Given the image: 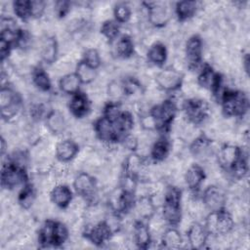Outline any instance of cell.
Returning <instances> with one entry per match:
<instances>
[{"instance_id": "1", "label": "cell", "mask_w": 250, "mask_h": 250, "mask_svg": "<svg viewBox=\"0 0 250 250\" xmlns=\"http://www.w3.org/2000/svg\"><path fill=\"white\" fill-rule=\"evenodd\" d=\"M204 228L211 236H224L234 229V219L232 214L225 209L210 211L204 217Z\"/></svg>"}, {"instance_id": "2", "label": "cell", "mask_w": 250, "mask_h": 250, "mask_svg": "<svg viewBox=\"0 0 250 250\" xmlns=\"http://www.w3.org/2000/svg\"><path fill=\"white\" fill-rule=\"evenodd\" d=\"M182 191L178 187L169 186L164 191V201L162 204V218L172 227H176L182 222Z\"/></svg>"}, {"instance_id": "3", "label": "cell", "mask_w": 250, "mask_h": 250, "mask_svg": "<svg viewBox=\"0 0 250 250\" xmlns=\"http://www.w3.org/2000/svg\"><path fill=\"white\" fill-rule=\"evenodd\" d=\"M220 100L223 112L228 117H243L248 110V99L241 91L229 88L224 89Z\"/></svg>"}, {"instance_id": "4", "label": "cell", "mask_w": 250, "mask_h": 250, "mask_svg": "<svg viewBox=\"0 0 250 250\" xmlns=\"http://www.w3.org/2000/svg\"><path fill=\"white\" fill-rule=\"evenodd\" d=\"M21 105V99L14 88L2 86L0 91V108L1 116L7 122L12 121L18 116Z\"/></svg>"}, {"instance_id": "5", "label": "cell", "mask_w": 250, "mask_h": 250, "mask_svg": "<svg viewBox=\"0 0 250 250\" xmlns=\"http://www.w3.org/2000/svg\"><path fill=\"white\" fill-rule=\"evenodd\" d=\"M177 105L171 100H163L160 104H156L150 107L149 113L155 120L156 130H167L172 124L177 111Z\"/></svg>"}, {"instance_id": "6", "label": "cell", "mask_w": 250, "mask_h": 250, "mask_svg": "<svg viewBox=\"0 0 250 250\" xmlns=\"http://www.w3.org/2000/svg\"><path fill=\"white\" fill-rule=\"evenodd\" d=\"M183 107L186 119L196 126L204 123L210 115L209 104L201 98H189L184 101Z\"/></svg>"}, {"instance_id": "7", "label": "cell", "mask_w": 250, "mask_h": 250, "mask_svg": "<svg viewBox=\"0 0 250 250\" xmlns=\"http://www.w3.org/2000/svg\"><path fill=\"white\" fill-rule=\"evenodd\" d=\"M1 183L2 187L6 189H14L20 186H25L27 184L25 168L17 166L7 159V163L3 164Z\"/></svg>"}, {"instance_id": "8", "label": "cell", "mask_w": 250, "mask_h": 250, "mask_svg": "<svg viewBox=\"0 0 250 250\" xmlns=\"http://www.w3.org/2000/svg\"><path fill=\"white\" fill-rule=\"evenodd\" d=\"M73 188L76 193L83 197L88 204L97 202V181L88 172L78 173L73 180Z\"/></svg>"}, {"instance_id": "9", "label": "cell", "mask_w": 250, "mask_h": 250, "mask_svg": "<svg viewBox=\"0 0 250 250\" xmlns=\"http://www.w3.org/2000/svg\"><path fill=\"white\" fill-rule=\"evenodd\" d=\"M82 233L87 240L96 246H103L109 242L114 235L104 220L96 224H85Z\"/></svg>"}, {"instance_id": "10", "label": "cell", "mask_w": 250, "mask_h": 250, "mask_svg": "<svg viewBox=\"0 0 250 250\" xmlns=\"http://www.w3.org/2000/svg\"><path fill=\"white\" fill-rule=\"evenodd\" d=\"M147 10V21L154 27L166 26L171 21L172 11L170 6L164 2H152L146 4Z\"/></svg>"}, {"instance_id": "11", "label": "cell", "mask_w": 250, "mask_h": 250, "mask_svg": "<svg viewBox=\"0 0 250 250\" xmlns=\"http://www.w3.org/2000/svg\"><path fill=\"white\" fill-rule=\"evenodd\" d=\"M155 83L162 91H176L181 88L184 81V75L174 67H167L156 72Z\"/></svg>"}, {"instance_id": "12", "label": "cell", "mask_w": 250, "mask_h": 250, "mask_svg": "<svg viewBox=\"0 0 250 250\" xmlns=\"http://www.w3.org/2000/svg\"><path fill=\"white\" fill-rule=\"evenodd\" d=\"M202 40L198 35H191L186 42L185 46V62L187 66L194 70L198 68L202 62Z\"/></svg>"}, {"instance_id": "13", "label": "cell", "mask_w": 250, "mask_h": 250, "mask_svg": "<svg viewBox=\"0 0 250 250\" xmlns=\"http://www.w3.org/2000/svg\"><path fill=\"white\" fill-rule=\"evenodd\" d=\"M201 200L207 210L215 211L225 208L227 203V194L223 188L218 185H211L204 189Z\"/></svg>"}, {"instance_id": "14", "label": "cell", "mask_w": 250, "mask_h": 250, "mask_svg": "<svg viewBox=\"0 0 250 250\" xmlns=\"http://www.w3.org/2000/svg\"><path fill=\"white\" fill-rule=\"evenodd\" d=\"M243 150L232 144L223 145L217 151L219 165L226 171L229 170L241 157Z\"/></svg>"}, {"instance_id": "15", "label": "cell", "mask_w": 250, "mask_h": 250, "mask_svg": "<svg viewBox=\"0 0 250 250\" xmlns=\"http://www.w3.org/2000/svg\"><path fill=\"white\" fill-rule=\"evenodd\" d=\"M94 132L100 141L105 144H113L118 142L113 122L106 117L98 118L94 124Z\"/></svg>"}, {"instance_id": "16", "label": "cell", "mask_w": 250, "mask_h": 250, "mask_svg": "<svg viewBox=\"0 0 250 250\" xmlns=\"http://www.w3.org/2000/svg\"><path fill=\"white\" fill-rule=\"evenodd\" d=\"M209 233L203 225L197 222L191 223L187 229L188 243L192 249H201L208 242Z\"/></svg>"}, {"instance_id": "17", "label": "cell", "mask_w": 250, "mask_h": 250, "mask_svg": "<svg viewBox=\"0 0 250 250\" xmlns=\"http://www.w3.org/2000/svg\"><path fill=\"white\" fill-rule=\"evenodd\" d=\"M190 153L199 159L205 160L213 155L212 140L206 134L198 135L189 146Z\"/></svg>"}, {"instance_id": "18", "label": "cell", "mask_w": 250, "mask_h": 250, "mask_svg": "<svg viewBox=\"0 0 250 250\" xmlns=\"http://www.w3.org/2000/svg\"><path fill=\"white\" fill-rule=\"evenodd\" d=\"M68 109L73 116L77 118L84 117L91 110V100L85 93L77 92L70 97Z\"/></svg>"}, {"instance_id": "19", "label": "cell", "mask_w": 250, "mask_h": 250, "mask_svg": "<svg viewBox=\"0 0 250 250\" xmlns=\"http://www.w3.org/2000/svg\"><path fill=\"white\" fill-rule=\"evenodd\" d=\"M60 47L59 42L53 35H46L41 39L39 45V56L46 63H55Z\"/></svg>"}, {"instance_id": "20", "label": "cell", "mask_w": 250, "mask_h": 250, "mask_svg": "<svg viewBox=\"0 0 250 250\" xmlns=\"http://www.w3.org/2000/svg\"><path fill=\"white\" fill-rule=\"evenodd\" d=\"M79 153L77 143L71 139H64L57 143L55 146V155L57 160L62 162H69Z\"/></svg>"}, {"instance_id": "21", "label": "cell", "mask_w": 250, "mask_h": 250, "mask_svg": "<svg viewBox=\"0 0 250 250\" xmlns=\"http://www.w3.org/2000/svg\"><path fill=\"white\" fill-rule=\"evenodd\" d=\"M50 199L57 207L65 209L71 204L73 200L72 190L66 185H56L50 190Z\"/></svg>"}, {"instance_id": "22", "label": "cell", "mask_w": 250, "mask_h": 250, "mask_svg": "<svg viewBox=\"0 0 250 250\" xmlns=\"http://www.w3.org/2000/svg\"><path fill=\"white\" fill-rule=\"evenodd\" d=\"M205 179V171L203 167L198 164L190 165L184 175V180L188 188L194 193L199 190Z\"/></svg>"}, {"instance_id": "23", "label": "cell", "mask_w": 250, "mask_h": 250, "mask_svg": "<svg viewBox=\"0 0 250 250\" xmlns=\"http://www.w3.org/2000/svg\"><path fill=\"white\" fill-rule=\"evenodd\" d=\"M151 232L146 224L137 221L133 225V240L138 248L146 249L151 243Z\"/></svg>"}, {"instance_id": "24", "label": "cell", "mask_w": 250, "mask_h": 250, "mask_svg": "<svg viewBox=\"0 0 250 250\" xmlns=\"http://www.w3.org/2000/svg\"><path fill=\"white\" fill-rule=\"evenodd\" d=\"M45 123L48 130L55 135L63 134L67 129V121L64 115L56 109L49 111L45 117Z\"/></svg>"}, {"instance_id": "25", "label": "cell", "mask_w": 250, "mask_h": 250, "mask_svg": "<svg viewBox=\"0 0 250 250\" xmlns=\"http://www.w3.org/2000/svg\"><path fill=\"white\" fill-rule=\"evenodd\" d=\"M111 53H114L120 59H130L135 53V44L130 35L124 34L118 37L113 45Z\"/></svg>"}, {"instance_id": "26", "label": "cell", "mask_w": 250, "mask_h": 250, "mask_svg": "<svg viewBox=\"0 0 250 250\" xmlns=\"http://www.w3.org/2000/svg\"><path fill=\"white\" fill-rule=\"evenodd\" d=\"M160 243L161 246L166 249H179L182 247L184 240L181 232L175 227H171L169 229H165L162 232Z\"/></svg>"}, {"instance_id": "27", "label": "cell", "mask_w": 250, "mask_h": 250, "mask_svg": "<svg viewBox=\"0 0 250 250\" xmlns=\"http://www.w3.org/2000/svg\"><path fill=\"white\" fill-rule=\"evenodd\" d=\"M171 149V143L166 139L160 138L153 142L149 151V158L152 162L158 163L164 161L169 155Z\"/></svg>"}, {"instance_id": "28", "label": "cell", "mask_w": 250, "mask_h": 250, "mask_svg": "<svg viewBox=\"0 0 250 250\" xmlns=\"http://www.w3.org/2000/svg\"><path fill=\"white\" fill-rule=\"evenodd\" d=\"M167 56H168V53H167L166 46L159 41L152 43L146 51V58L148 62L157 66H161L162 64L165 63L167 60Z\"/></svg>"}, {"instance_id": "29", "label": "cell", "mask_w": 250, "mask_h": 250, "mask_svg": "<svg viewBox=\"0 0 250 250\" xmlns=\"http://www.w3.org/2000/svg\"><path fill=\"white\" fill-rule=\"evenodd\" d=\"M56 221L47 220L39 229L38 242L42 247H55Z\"/></svg>"}, {"instance_id": "30", "label": "cell", "mask_w": 250, "mask_h": 250, "mask_svg": "<svg viewBox=\"0 0 250 250\" xmlns=\"http://www.w3.org/2000/svg\"><path fill=\"white\" fill-rule=\"evenodd\" d=\"M134 209L136 210V213L141 218V220H149L156 213L157 208L153 204L149 195L139 197L135 203Z\"/></svg>"}, {"instance_id": "31", "label": "cell", "mask_w": 250, "mask_h": 250, "mask_svg": "<svg viewBox=\"0 0 250 250\" xmlns=\"http://www.w3.org/2000/svg\"><path fill=\"white\" fill-rule=\"evenodd\" d=\"M81 85V81L75 72H69L61 76L59 80V88L60 90L66 95H74L79 92V87Z\"/></svg>"}, {"instance_id": "32", "label": "cell", "mask_w": 250, "mask_h": 250, "mask_svg": "<svg viewBox=\"0 0 250 250\" xmlns=\"http://www.w3.org/2000/svg\"><path fill=\"white\" fill-rule=\"evenodd\" d=\"M31 79L36 89L42 93L49 92L52 87V82L49 74L40 66L31 70Z\"/></svg>"}, {"instance_id": "33", "label": "cell", "mask_w": 250, "mask_h": 250, "mask_svg": "<svg viewBox=\"0 0 250 250\" xmlns=\"http://www.w3.org/2000/svg\"><path fill=\"white\" fill-rule=\"evenodd\" d=\"M75 73L81 81V84H92L98 76L97 69L93 68L82 60L76 63Z\"/></svg>"}, {"instance_id": "34", "label": "cell", "mask_w": 250, "mask_h": 250, "mask_svg": "<svg viewBox=\"0 0 250 250\" xmlns=\"http://www.w3.org/2000/svg\"><path fill=\"white\" fill-rule=\"evenodd\" d=\"M197 10L195 1H181L176 4L175 12L180 21H188L191 19Z\"/></svg>"}, {"instance_id": "35", "label": "cell", "mask_w": 250, "mask_h": 250, "mask_svg": "<svg viewBox=\"0 0 250 250\" xmlns=\"http://www.w3.org/2000/svg\"><path fill=\"white\" fill-rule=\"evenodd\" d=\"M35 189L33 185L26 184L23 186L19 193L18 202L22 209H29L35 203Z\"/></svg>"}, {"instance_id": "36", "label": "cell", "mask_w": 250, "mask_h": 250, "mask_svg": "<svg viewBox=\"0 0 250 250\" xmlns=\"http://www.w3.org/2000/svg\"><path fill=\"white\" fill-rule=\"evenodd\" d=\"M119 31H120L119 23L115 21L106 20L102 23L101 34L104 38H105L109 42H112L118 38Z\"/></svg>"}, {"instance_id": "37", "label": "cell", "mask_w": 250, "mask_h": 250, "mask_svg": "<svg viewBox=\"0 0 250 250\" xmlns=\"http://www.w3.org/2000/svg\"><path fill=\"white\" fill-rule=\"evenodd\" d=\"M105 93L109 102L120 103V101L125 98V92L122 85V82H118L116 80H110L106 86Z\"/></svg>"}, {"instance_id": "38", "label": "cell", "mask_w": 250, "mask_h": 250, "mask_svg": "<svg viewBox=\"0 0 250 250\" xmlns=\"http://www.w3.org/2000/svg\"><path fill=\"white\" fill-rule=\"evenodd\" d=\"M113 15L115 21L118 23H126L130 21L132 16L131 7L126 3H118L113 8Z\"/></svg>"}, {"instance_id": "39", "label": "cell", "mask_w": 250, "mask_h": 250, "mask_svg": "<svg viewBox=\"0 0 250 250\" xmlns=\"http://www.w3.org/2000/svg\"><path fill=\"white\" fill-rule=\"evenodd\" d=\"M82 61L92 66L93 68L97 69L102 63V58L100 52L96 48H88L84 51L82 56Z\"/></svg>"}, {"instance_id": "40", "label": "cell", "mask_w": 250, "mask_h": 250, "mask_svg": "<svg viewBox=\"0 0 250 250\" xmlns=\"http://www.w3.org/2000/svg\"><path fill=\"white\" fill-rule=\"evenodd\" d=\"M13 11L16 14L18 18H20L22 21H26L30 19V7H29V1L24 0H19L15 1L13 3Z\"/></svg>"}, {"instance_id": "41", "label": "cell", "mask_w": 250, "mask_h": 250, "mask_svg": "<svg viewBox=\"0 0 250 250\" xmlns=\"http://www.w3.org/2000/svg\"><path fill=\"white\" fill-rule=\"evenodd\" d=\"M30 7V17L33 19L41 18L46 10H47V3L44 1H29Z\"/></svg>"}, {"instance_id": "42", "label": "cell", "mask_w": 250, "mask_h": 250, "mask_svg": "<svg viewBox=\"0 0 250 250\" xmlns=\"http://www.w3.org/2000/svg\"><path fill=\"white\" fill-rule=\"evenodd\" d=\"M54 14L60 18L64 17L70 11V3L66 1H58L53 4Z\"/></svg>"}]
</instances>
